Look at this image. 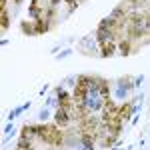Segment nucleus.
Instances as JSON below:
<instances>
[{
  "label": "nucleus",
  "instance_id": "2",
  "mask_svg": "<svg viewBox=\"0 0 150 150\" xmlns=\"http://www.w3.org/2000/svg\"><path fill=\"white\" fill-rule=\"evenodd\" d=\"M100 44H102V48H100L102 56H110V54H114V50H116L114 40H108V42H100Z\"/></svg>",
  "mask_w": 150,
  "mask_h": 150
},
{
  "label": "nucleus",
  "instance_id": "12",
  "mask_svg": "<svg viewBox=\"0 0 150 150\" xmlns=\"http://www.w3.org/2000/svg\"><path fill=\"white\" fill-rule=\"evenodd\" d=\"M14 2H20V0H14Z\"/></svg>",
  "mask_w": 150,
  "mask_h": 150
},
{
  "label": "nucleus",
  "instance_id": "3",
  "mask_svg": "<svg viewBox=\"0 0 150 150\" xmlns=\"http://www.w3.org/2000/svg\"><path fill=\"white\" fill-rule=\"evenodd\" d=\"M68 118H70V112H68V110H64V108L56 112V120H58V124H66V122H68Z\"/></svg>",
  "mask_w": 150,
  "mask_h": 150
},
{
  "label": "nucleus",
  "instance_id": "10",
  "mask_svg": "<svg viewBox=\"0 0 150 150\" xmlns=\"http://www.w3.org/2000/svg\"><path fill=\"white\" fill-rule=\"evenodd\" d=\"M56 2H58V0H52V4H56Z\"/></svg>",
  "mask_w": 150,
  "mask_h": 150
},
{
  "label": "nucleus",
  "instance_id": "6",
  "mask_svg": "<svg viewBox=\"0 0 150 150\" xmlns=\"http://www.w3.org/2000/svg\"><path fill=\"white\" fill-rule=\"evenodd\" d=\"M0 16H2V20H0L2 22V28H8V14H6V10H2Z\"/></svg>",
  "mask_w": 150,
  "mask_h": 150
},
{
  "label": "nucleus",
  "instance_id": "4",
  "mask_svg": "<svg viewBox=\"0 0 150 150\" xmlns=\"http://www.w3.org/2000/svg\"><path fill=\"white\" fill-rule=\"evenodd\" d=\"M130 114H132V104H124L120 108V118H128Z\"/></svg>",
  "mask_w": 150,
  "mask_h": 150
},
{
  "label": "nucleus",
  "instance_id": "7",
  "mask_svg": "<svg viewBox=\"0 0 150 150\" xmlns=\"http://www.w3.org/2000/svg\"><path fill=\"white\" fill-rule=\"evenodd\" d=\"M32 144H30V140L28 138H20V144H18V148H30Z\"/></svg>",
  "mask_w": 150,
  "mask_h": 150
},
{
  "label": "nucleus",
  "instance_id": "5",
  "mask_svg": "<svg viewBox=\"0 0 150 150\" xmlns=\"http://www.w3.org/2000/svg\"><path fill=\"white\" fill-rule=\"evenodd\" d=\"M120 52H122V54H128V52H130V44H128L126 40L120 42Z\"/></svg>",
  "mask_w": 150,
  "mask_h": 150
},
{
  "label": "nucleus",
  "instance_id": "8",
  "mask_svg": "<svg viewBox=\"0 0 150 150\" xmlns=\"http://www.w3.org/2000/svg\"><path fill=\"white\" fill-rule=\"evenodd\" d=\"M22 28L26 30V34H32V26H30L28 22H24V24H22Z\"/></svg>",
  "mask_w": 150,
  "mask_h": 150
},
{
  "label": "nucleus",
  "instance_id": "9",
  "mask_svg": "<svg viewBox=\"0 0 150 150\" xmlns=\"http://www.w3.org/2000/svg\"><path fill=\"white\" fill-rule=\"evenodd\" d=\"M144 2H146V0H130L132 6H140V4H144Z\"/></svg>",
  "mask_w": 150,
  "mask_h": 150
},
{
  "label": "nucleus",
  "instance_id": "11",
  "mask_svg": "<svg viewBox=\"0 0 150 150\" xmlns=\"http://www.w3.org/2000/svg\"><path fill=\"white\" fill-rule=\"evenodd\" d=\"M66 2H68V4H70V2H74V0H66Z\"/></svg>",
  "mask_w": 150,
  "mask_h": 150
},
{
  "label": "nucleus",
  "instance_id": "1",
  "mask_svg": "<svg viewBox=\"0 0 150 150\" xmlns=\"http://www.w3.org/2000/svg\"><path fill=\"white\" fill-rule=\"evenodd\" d=\"M38 136L42 140H46L50 146H60L62 144V134H60V130L54 126H38Z\"/></svg>",
  "mask_w": 150,
  "mask_h": 150
}]
</instances>
